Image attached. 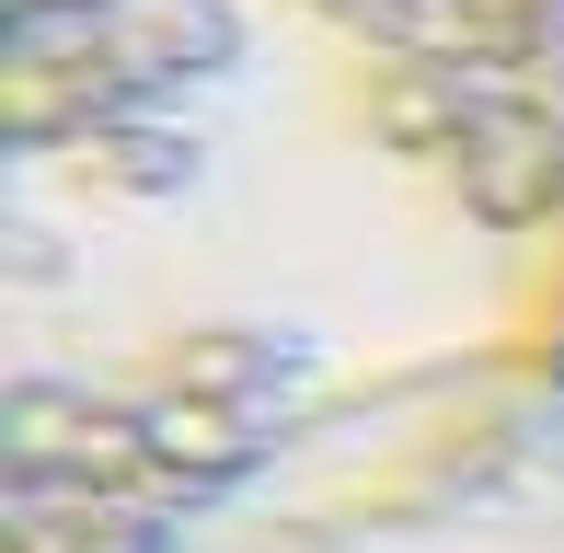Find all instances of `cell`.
I'll use <instances>...</instances> for the list:
<instances>
[{"label": "cell", "mask_w": 564, "mask_h": 553, "mask_svg": "<svg viewBox=\"0 0 564 553\" xmlns=\"http://www.w3.org/2000/svg\"><path fill=\"white\" fill-rule=\"evenodd\" d=\"M542 369L564 0H0V553Z\"/></svg>", "instance_id": "obj_1"}, {"label": "cell", "mask_w": 564, "mask_h": 553, "mask_svg": "<svg viewBox=\"0 0 564 553\" xmlns=\"http://www.w3.org/2000/svg\"><path fill=\"white\" fill-rule=\"evenodd\" d=\"M162 553H564V369L346 426Z\"/></svg>", "instance_id": "obj_2"}]
</instances>
